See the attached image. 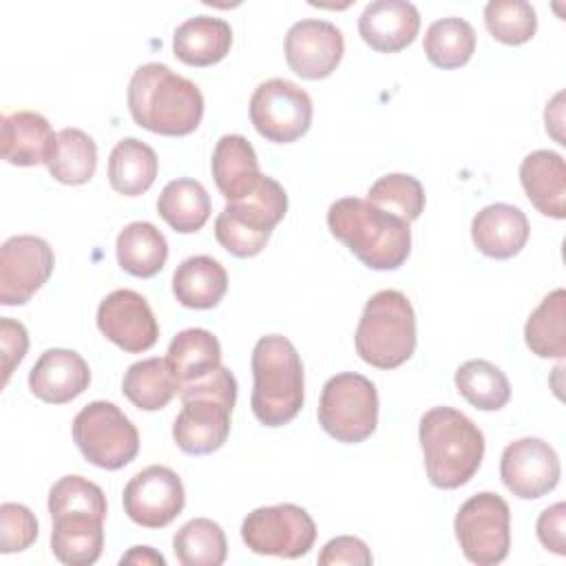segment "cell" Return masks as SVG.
<instances>
[{"label": "cell", "mask_w": 566, "mask_h": 566, "mask_svg": "<svg viewBox=\"0 0 566 566\" xmlns=\"http://www.w3.org/2000/svg\"><path fill=\"white\" fill-rule=\"evenodd\" d=\"M128 111L137 126L181 137L197 130L203 117V95L195 82L170 66L148 62L135 69L128 82Z\"/></svg>", "instance_id": "1"}, {"label": "cell", "mask_w": 566, "mask_h": 566, "mask_svg": "<svg viewBox=\"0 0 566 566\" xmlns=\"http://www.w3.org/2000/svg\"><path fill=\"white\" fill-rule=\"evenodd\" d=\"M327 228L371 270H398L411 252L409 223L367 199H336L327 210Z\"/></svg>", "instance_id": "2"}, {"label": "cell", "mask_w": 566, "mask_h": 566, "mask_svg": "<svg viewBox=\"0 0 566 566\" xmlns=\"http://www.w3.org/2000/svg\"><path fill=\"white\" fill-rule=\"evenodd\" d=\"M418 438L427 478L438 489H458L480 469L484 436L478 424L453 407H433L420 418Z\"/></svg>", "instance_id": "3"}, {"label": "cell", "mask_w": 566, "mask_h": 566, "mask_svg": "<svg viewBox=\"0 0 566 566\" xmlns=\"http://www.w3.org/2000/svg\"><path fill=\"white\" fill-rule=\"evenodd\" d=\"M181 411L172 424L175 444L188 455H206L221 449L230 436V416L237 402V378L228 367L184 385Z\"/></svg>", "instance_id": "4"}, {"label": "cell", "mask_w": 566, "mask_h": 566, "mask_svg": "<svg viewBox=\"0 0 566 566\" xmlns=\"http://www.w3.org/2000/svg\"><path fill=\"white\" fill-rule=\"evenodd\" d=\"M252 413L265 427H283L303 407V363L281 334L261 336L252 349Z\"/></svg>", "instance_id": "5"}, {"label": "cell", "mask_w": 566, "mask_h": 566, "mask_svg": "<svg viewBox=\"0 0 566 566\" xmlns=\"http://www.w3.org/2000/svg\"><path fill=\"white\" fill-rule=\"evenodd\" d=\"M356 354L371 367L396 369L413 356L416 314L409 298L398 290L376 292L356 327Z\"/></svg>", "instance_id": "6"}, {"label": "cell", "mask_w": 566, "mask_h": 566, "mask_svg": "<svg viewBox=\"0 0 566 566\" xmlns=\"http://www.w3.org/2000/svg\"><path fill=\"white\" fill-rule=\"evenodd\" d=\"M285 212L287 195L283 186L263 175L248 197L230 201L219 212L214 221V237L232 256H256L270 241L274 226L285 217Z\"/></svg>", "instance_id": "7"}, {"label": "cell", "mask_w": 566, "mask_h": 566, "mask_svg": "<svg viewBox=\"0 0 566 566\" xmlns=\"http://www.w3.org/2000/svg\"><path fill=\"white\" fill-rule=\"evenodd\" d=\"M318 422L338 442L367 440L378 424L376 385L356 371L332 376L321 394Z\"/></svg>", "instance_id": "8"}, {"label": "cell", "mask_w": 566, "mask_h": 566, "mask_svg": "<svg viewBox=\"0 0 566 566\" xmlns=\"http://www.w3.org/2000/svg\"><path fill=\"white\" fill-rule=\"evenodd\" d=\"M73 440L95 467L117 471L135 460L139 433L128 416L113 402L93 400L73 418Z\"/></svg>", "instance_id": "9"}, {"label": "cell", "mask_w": 566, "mask_h": 566, "mask_svg": "<svg viewBox=\"0 0 566 566\" xmlns=\"http://www.w3.org/2000/svg\"><path fill=\"white\" fill-rule=\"evenodd\" d=\"M453 531L469 562L478 566L500 564L511 548L509 504L493 491L475 493L455 513Z\"/></svg>", "instance_id": "10"}, {"label": "cell", "mask_w": 566, "mask_h": 566, "mask_svg": "<svg viewBox=\"0 0 566 566\" xmlns=\"http://www.w3.org/2000/svg\"><path fill=\"white\" fill-rule=\"evenodd\" d=\"M241 539L256 555L296 559L307 555L314 546L316 524L305 509L290 502L261 506L245 515Z\"/></svg>", "instance_id": "11"}, {"label": "cell", "mask_w": 566, "mask_h": 566, "mask_svg": "<svg viewBox=\"0 0 566 566\" xmlns=\"http://www.w3.org/2000/svg\"><path fill=\"white\" fill-rule=\"evenodd\" d=\"M312 97L298 84L272 77L261 82L250 97V119L261 137L272 144H292L312 126Z\"/></svg>", "instance_id": "12"}, {"label": "cell", "mask_w": 566, "mask_h": 566, "mask_svg": "<svg viewBox=\"0 0 566 566\" xmlns=\"http://www.w3.org/2000/svg\"><path fill=\"white\" fill-rule=\"evenodd\" d=\"M122 502L126 515L135 524L144 528H164L184 511L186 491L181 478L172 469L150 464L128 480Z\"/></svg>", "instance_id": "13"}, {"label": "cell", "mask_w": 566, "mask_h": 566, "mask_svg": "<svg viewBox=\"0 0 566 566\" xmlns=\"http://www.w3.org/2000/svg\"><path fill=\"white\" fill-rule=\"evenodd\" d=\"M53 248L33 234H18L0 248V303L24 305L49 281Z\"/></svg>", "instance_id": "14"}, {"label": "cell", "mask_w": 566, "mask_h": 566, "mask_svg": "<svg viewBox=\"0 0 566 566\" xmlns=\"http://www.w3.org/2000/svg\"><path fill=\"white\" fill-rule=\"evenodd\" d=\"M500 475L515 497L537 500L557 486L562 467L548 442L542 438H520L504 447Z\"/></svg>", "instance_id": "15"}, {"label": "cell", "mask_w": 566, "mask_h": 566, "mask_svg": "<svg viewBox=\"0 0 566 566\" xmlns=\"http://www.w3.org/2000/svg\"><path fill=\"white\" fill-rule=\"evenodd\" d=\"M99 332L128 354L150 349L159 338L157 318L148 301L135 290H115L97 307Z\"/></svg>", "instance_id": "16"}, {"label": "cell", "mask_w": 566, "mask_h": 566, "mask_svg": "<svg viewBox=\"0 0 566 566\" xmlns=\"http://www.w3.org/2000/svg\"><path fill=\"white\" fill-rule=\"evenodd\" d=\"M345 53V40L327 20H298L285 35V62L303 80H323L336 71Z\"/></svg>", "instance_id": "17"}, {"label": "cell", "mask_w": 566, "mask_h": 566, "mask_svg": "<svg viewBox=\"0 0 566 566\" xmlns=\"http://www.w3.org/2000/svg\"><path fill=\"white\" fill-rule=\"evenodd\" d=\"M91 369L86 360L73 352L53 347L46 349L29 371V389L35 398L49 405H64L88 389Z\"/></svg>", "instance_id": "18"}, {"label": "cell", "mask_w": 566, "mask_h": 566, "mask_svg": "<svg viewBox=\"0 0 566 566\" xmlns=\"http://www.w3.org/2000/svg\"><path fill=\"white\" fill-rule=\"evenodd\" d=\"M420 31L416 4L405 0L369 2L358 18V33L378 53H398L407 49Z\"/></svg>", "instance_id": "19"}, {"label": "cell", "mask_w": 566, "mask_h": 566, "mask_svg": "<svg viewBox=\"0 0 566 566\" xmlns=\"http://www.w3.org/2000/svg\"><path fill=\"white\" fill-rule=\"evenodd\" d=\"M528 219L511 203H491L471 221V239L475 248L491 259H511L522 252L528 241Z\"/></svg>", "instance_id": "20"}, {"label": "cell", "mask_w": 566, "mask_h": 566, "mask_svg": "<svg viewBox=\"0 0 566 566\" xmlns=\"http://www.w3.org/2000/svg\"><path fill=\"white\" fill-rule=\"evenodd\" d=\"M57 133L49 119L35 111H13L2 115V159L13 166H40L53 155Z\"/></svg>", "instance_id": "21"}, {"label": "cell", "mask_w": 566, "mask_h": 566, "mask_svg": "<svg viewBox=\"0 0 566 566\" xmlns=\"http://www.w3.org/2000/svg\"><path fill=\"white\" fill-rule=\"evenodd\" d=\"M520 181L537 212L566 217V166L562 155L553 150H533L520 164Z\"/></svg>", "instance_id": "22"}, {"label": "cell", "mask_w": 566, "mask_h": 566, "mask_svg": "<svg viewBox=\"0 0 566 566\" xmlns=\"http://www.w3.org/2000/svg\"><path fill=\"white\" fill-rule=\"evenodd\" d=\"M210 168L212 179L228 203L248 197L263 177L256 153L243 135L219 137L212 150Z\"/></svg>", "instance_id": "23"}, {"label": "cell", "mask_w": 566, "mask_h": 566, "mask_svg": "<svg viewBox=\"0 0 566 566\" xmlns=\"http://www.w3.org/2000/svg\"><path fill=\"white\" fill-rule=\"evenodd\" d=\"M230 24L212 15L188 18L175 29L172 35L175 57L188 66H212L230 53Z\"/></svg>", "instance_id": "24"}, {"label": "cell", "mask_w": 566, "mask_h": 566, "mask_svg": "<svg viewBox=\"0 0 566 566\" xmlns=\"http://www.w3.org/2000/svg\"><path fill=\"white\" fill-rule=\"evenodd\" d=\"M51 551L66 566H91L104 548V517L66 513L51 517Z\"/></svg>", "instance_id": "25"}, {"label": "cell", "mask_w": 566, "mask_h": 566, "mask_svg": "<svg viewBox=\"0 0 566 566\" xmlns=\"http://www.w3.org/2000/svg\"><path fill=\"white\" fill-rule=\"evenodd\" d=\"M226 292L228 274L223 265L208 254L184 259L172 274V294L184 307L210 310L219 305Z\"/></svg>", "instance_id": "26"}, {"label": "cell", "mask_w": 566, "mask_h": 566, "mask_svg": "<svg viewBox=\"0 0 566 566\" xmlns=\"http://www.w3.org/2000/svg\"><path fill=\"white\" fill-rule=\"evenodd\" d=\"M166 360L181 389L221 367V345L212 332L190 327L170 340Z\"/></svg>", "instance_id": "27"}, {"label": "cell", "mask_w": 566, "mask_h": 566, "mask_svg": "<svg viewBox=\"0 0 566 566\" xmlns=\"http://www.w3.org/2000/svg\"><path fill=\"white\" fill-rule=\"evenodd\" d=\"M159 159L155 150L137 137H124L108 157V184L124 197L144 195L157 177Z\"/></svg>", "instance_id": "28"}, {"label": "cell", "mask_w": 566, "mask_h": 566, "mask_svg": "<svg viewBox=\"0 0 566 566\" xmlns=\"http://www.w3.org/2000/svg\"><path fill=\"white\" fill-rule=\"evenodd\" d=\"M115 252L124 272L139 279H150L166 265L168 243L153 223L133 221L117 234Z\"/></svg>", "instance_id": "29"}, {"label": "cell", "mask_w": 566, "mask_h": 566, "mask_svg": "<svg viewBox=\"0 0 566 566\" xmlns=\"http://www.w3.org/2000/svg\"><path fill=\"white\" fill-rule=\"evenodd\" d=\"M157 212L175 232L192 234L201 230L210 217V197L195 179H172L157 199Z\"/></svg>", "instance_id": "30"}, {"label": "cell", "mask_w": 566, "mask_h": 566, "mask_svg": "<svg viewBox=\"0 0 566 566\" xmlns=\"http://www.w3.org/2000/svg\"><path fill=\"white\" fill-rule=\"evenodd\" d=\"M524 340L539 358L566 356V292L562 287L546 294L524 325Z\"/></svg>", "instance_id": "31"}, {"label": "cell", "mask_w": 566, "mask_h": 566, "mask_svg": "<svg viewBox=\"0 0 566 566\" xmlns=\"http://www.w3.org/2000/svg\"><path fill=\"white\" fill-rule=\"evenodd\" d=\"M124 396L144 411L164 409L175 394H179V385L170 371L166 358H144L133 363L122 380Z\"/></svg>", "instance_id": "32"}, {"label": "cell", "mask_w": 566, "mask_h": 566, "mask_svg": "<svg viewBox=\"0 0 566 566\" xmlns=\"http://www.w3.org/2000/svg\"><path fill=\"white\" fill-rule=\"evenodd\" d=\"M46 168L60 184H86L97 168V146L93 137L80 128H62L57 133L55 148L46 161Z\"/></svg>", "instance_id": "33"}, {"label": "cell", "mask_w": 566, "mask_h": 566, "mask_svg": "<svg viewBox=\"0 0 566 566\" xmlns=\"http://www.w3.org/2000/svg\"><path fill=\"white\" fill-rule=\"evenodd\" d=\"M455 387L460 396L480 411H497L511 400L506 374L482 358L467 360L458 367Z\"/></svg>", "instance_id": "34"}, {"label": "cell", "mask_w": 566, "mask_h": 566, "mask_svg": "<svg viewBox=\"0 0 566 566\" xmlns=\"http://www.w3.org/2000/svg\"><path fill=\"white\" fill-rule=\"evenodd\" d=\"M422 49L433 66L460 69L475 53V31L462 18H442L429 24Z\"/></svg>", "instance_id": "35"}, {"label": "cell", "mask_w": 566, "mask_h": 566, "mask_svg": "<svg viewBox=\"0 0 566 566\" xmlns=\"http://www.w3.org/2000/svg\"><path fill=\"white\" fill-rule=\"evenodd\" d=\"M172 551L184 566H221L228 555V542L217 522L195 517L175 533Z\"/></svg>", "instance_id": "36"}, {"label": "cell", "mask_w": 566, "mask_h": 566, "mask_svg": "<svg viewBox=\"0 0 566 566\" xmlns=\"http://www.w3.org/2000/svg\"><path fill=\"white\" fill-rule=\"evenodd\" d=\"M367 201L411 223L424 210V188L411 175L389 172L371 184V188L367 190Z\"/></svg>", "instance_id": "37"}, {"label": "cell", "mask_w": 566, "mask_h": 566, "mask_svg": "<svg viewBox=\"0 0 566 566\" xmlns=\"http://www.w3.org/2000/svg\"><path fill=\"white\" fill-rule=\"evenodd\" d=\"M489 33L509 46L528 42L537 31V13L524 0H491L484 7Z\"/></svg>", "instance_id": "38"}, {"label": "cell", "mask_w": 566, "mask_h": 566, "mask_svg": "<svg viewBox=\"0 0 566 566\" xmlns=\"http://www.w3.org/2000/svg\"><path fill=\"white\" fill-rule=\"evenodd\" d=\"M49 513L51 517L66 513H91L106 517V495L95 482L82 475H64L49 491Z\"/></svg>", "instance_id": "39"}, {"label": "cell", "mask_w": 566, "mask_h": 566, "mask_svg": "<svg viewBox=\"0 0 566 566\" xmlns=\"http://www.w3.org/2000/svg\"><path fill=\"white\" fill-rule=\"evenodd\" d=\"M38 539V520L24 506L15 502H4L0 506V551L20 553L27 551Z\"/></svg>", "instance_id": "40"}, {"label": "cell", "mask_w": 566, "mask_h": 566, "mask_svg": "<svg viewBox=\"0 0 566 566\" xmlns=\"http://www.w3.org/2000/svg\"><path fill=\"white\" fill-rule=\"evenodd\" d=\"M29 349V334L20 321L0 318V352H2V387L9 382L13 369L22 363Z\"/></svg>", "instance_id": "41"}, {"label": "cell", "mask_w": 566, "mask_h": 566, "mask_svg": "<svg viewBox=\"0 0 566 566\" xmlns=\"http://www.w3.org/2000/svg\"><path fill=\"white\" fill-rule=\"evenodd\" d=\"M374 562L371 551L367 544L354 535H338L329 539L321 553H318V564L329 566V564H352V566H369Z\"/></svg>", "instance_id": "42"}, {"label": "cell", "mask_w": 566, "mask_h": 566, "mask_svg": "<svg viewBox=\"0 0 566 566\" xmlns=\"http://www.w3.org/2000/svg\"><path fill=\"white\" fill-rule=\"evenodd\" d=\"M566 504L557 502L548 509H544L537 517V537L544 548H548L555 555H566Z\"/></svg>", "instance_id": "43"}, {"label": "cell", "mask_w": 566, "mask_h": 566, "mask_svg": "<svg viewBox=\"0 0 566 566\" xmlns=\"http://www.w3.org/2000/svg\"><path fill=\"white\" fill-rule=\"evenodd\" d=\"M119 564H150V566H164L166 559L161 553H157L150 546H133L122 559Z\"/></svg>", "instance_id": "44"}]
</instances>
